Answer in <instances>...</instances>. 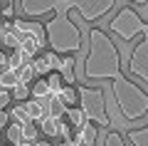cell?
Instances as JSON below:
<instances>
[{
	"instance_id": "5",
	"label": "cell",
	"mask_w": 148,
	"mask_h": 146,
	"mask_svg": "<svg viewBox=\"0 0 148 146\" xmlns=\"http://www.w3.org/2000/svg\"><path fill=\"white\" fill-rule=\"evenodd\" d=\"M128 72L148 87V37H143L133 47L131 57H128Z\"/></svg>"
},
{
	"instance_id": "16",
	"label": "cell",
	"mask_w": 148,
	"mask_h": 146,
	"mask_svg": "<svg viewBox=\"0 0 148 146\" xmlns=\"http://www.w3.org/2000/svg\"><path fill=\"white\" fill-rule=\"evenodd\" d=\"M128 3H133V5H146L148 0H128Z\"/></svg>"
},
{
	"instance_id": "4",
	"label": "cell",
	"mask_w": 148,
	"mask_h": 146,
	"mask_svg": "<svg viewBox=\"0 0 148 146\" xmlns=\"http://www.w3.org/2000/svg\"><path fill=\"white\" fill-rule=\"evenodd\" d=\"M109 30L114 35H119L121 40H133V35H138V32H146L148 37V22H143L133 8H121L116 12V17L109 20Z\"/></svg>"
},
{
	"instance_id": "12",
	"label": "cell",
	"mask_w": 148,
	"mask_h": 146,
	"mask_svg": "<svg viewBox=\"0 0 148 146\" xmlns=\"http://www.w3.org/2000/svg\"><path fill=\"white\" fill-rule=\"evenodd\" d=\"M104 146H126V141L121 139V134H116V131H109V134L104 136Z\"/></svg>"
},
{
	"instance_id": "17",
	"label": "cell",
	"mask_w": 148,
	"mask_h": 146,
	"mask_svg": "<svg viewBox=\"0 0 148 146\" xmlns=\"http://www.w3.org/2000/svg\"><path fill=\"white\" fill-rule=\"evenodd\" d=\"M0 17H3V15H0Z\"/></svg>"
},
{
	"instance_id": "6",
	"label": "cell",
	"mask_w": 148,
	"mask_h": 146,
	"mask_svg": "<svg viewBox=\"0 0 148 146\" xmlns=\"http://www.w3.org/2000/svg\"><path fill=\"white\" fill-rule=\"evenodd\" d=\"M54 3H57V0H20V10H22V15L40 17V15L52 12L54 10Z\"/></svg>"
},
{
	"instance_id": "11",
	"label": "cell",
	"mask_w": 148,
	"mask_h": 146,
	"mask_svg": "<svg viewBox=\"0 0 148 146\" xmlns=\"http://www.w3.org/2000/svg\"><path fill=\"white\" fill-rule=\"evenodd\" d=\"M42 129L47 136H57L59 134V121L57 119H42Z\"/></svg>"
},
{
	"instance_id": "14",
	"label": "cell",
	"mask_w": 148,
	"mask_h": 146,
	"mask_svg": "<svg viewBox=\"0 0 148 146\" xmlns=\"http://www.w3.org/2000/svg\"><path fill=\"white\" fill-rule=\"evenodd\" d=\"M25 97H27V87L25 84H17L15 87V99H25Z\"/></svg>"
},
{
	"instance_id": "1",
	"label": "cell",
	"mask_w": 148,
	"mask_h": 146,
	"mask_svg": "<svg viewBox=\"0 0 148 146\" xmlns=\"http://www.w3.org/2000/svg\"><path fill=\"white\" fill-rule=\"evenodd\" d=\"M121 74V55L109 35L99 27L89 30V52L84 57V79H114Z\"/></svg>"
},
{
	"instance_id": "8",
	"label": "cell",
	"mask_w": 148,
	"mask_h": 146,
	"mask_svg": "<svg viewBox=\"0 0 148 146\" xmlns=\"http://www.w3.org/2000/svg\"><path fill=\"white\" fill-rule=\"evenodd\" d=\"M94 141H96V126L86 121V124L79 129V139H77V144H82V146H94Z\"/></svg>"
},
{
	"instance_id": "13",
	"label": "cell",
	"mask_w": 148,
	"mask_h": 146,
	"mask_svg": "<svg viewBox=\"0 0 148 146\" xmlns=\"http://www.w3.org/2000/svg\"><path fill=\"white\" fill-rule=\"evenodd\" d=\"M0 84H3L5 89H10V87H17V84H20V79H17L15 72H5L3 77H0Z\"/></svg>"
},
{
	"instance_id": "2",
	"label": "cell",
	"mask_w": 148,
	"mask_h": 146,
	"mask_svg": "<svg viewBox=\"0 0 148 146\" xmlns=\"http://www.w3.org/2000/svg\"><path fill=\"white\" fill-rule=\"evenodd\" d=\"M111 92H114V99H116V107L121 111L123 119L128 121H136L143 119L148 111V94L138 87L136 82L126 77V74H119V77L111 79Z\"/></svg>"
},
{
	"instance_id": "9",
	"label": "cell",
	"mask_w": 148,
	"mask_h": 146,
	"mask_svg": "<svg viewBox=\"0 0 148 146\" xmlns=\"http://www.w3.org/2000/svg\"><path fill=\"white\" fill-rule=\"evenodd\" d=\"M67 116H69V121H72V126H74L77 131L86 124V119H84V114H82V109H72V107H69V109H67Z\"/></svg>"
},
{
	"instance_id": "15",
	"label": "cell",
	"mask_w": 148,
	"mask_h": 146,
	"mask_svg": "<svg viewBox=\"0 0 148 146\" xmlns=\"http://www.w3.org/2000/svg\"><path fill=\"white\" fill-rule=\"evenodd\" d=\"M5 3V8H3V12L0 15H5V17H12V8H10V0H3Z\"/></svg>"
},
{
	"instance_id": "3",
	"label": "cell",
	"mask_w": 148,
	"mask_h": 146,
	"mask_svg": "<svg viewBox=\"0 0 148 146\" xmlns=\"http://www.w3.org/2000/svg\"><path fill=\"white\" fill-rule=\"evenodd\" d=\"M77 102H79V109L84 114V119L89 124H99V126H111L109 111H106V99H104V89L101 87H84V84H77Z\"/></svg>"
},
{
	"instance_id": "10",
	"label": "cell",
	"mask_w": 148,
	"mask_h": 146,
	"mask_svg": "<svg viewBox=\"0 0 148 146\" xmlns=\"http://www.w3.org/2000/svg\"><path fill=\"white\" fill-rule=\"evenodd\" d=\"M32 94H35V99H52V92H49V87H47V79H40V82L35 84V89H32Z\"/></svg>"
},
{
	"instance_id": "7",
	"label": "cell",
	"mask_w": 148,
	"mask_h": 146,
	"mask_svg": "<svg viewBox=\"0 0 148 146\" xmlns=\"http://www.w3.org/2000/svg\"><path fill=\"white\" fill-rule=\"evenodd\" d=\"M126 139L131 146H148V124L141 126V129H131L126 134Z\"/></svg>"
}]
</instances>
